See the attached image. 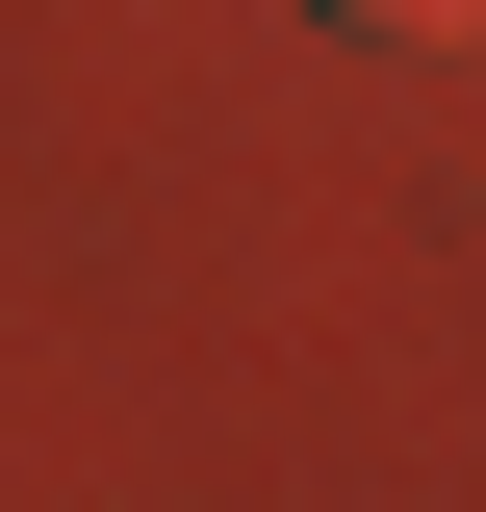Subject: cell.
Returning a JSON list of instances; mask_svg holds the SVG:
<instances>
[{"label": "cell", "instance_id": "obj_1", "mask_svg": "<svg viewBox=\"0 0 486 512\" xmlns=\"http://www.w3.org/2000/svg\"><path fill=\"white\" fill-rule=\"evenodd\" d=\"M307 26H359V52H486V0H307Z\"/></svg>", "mask_w": 486, "mask_h": 512}]
</instances>
